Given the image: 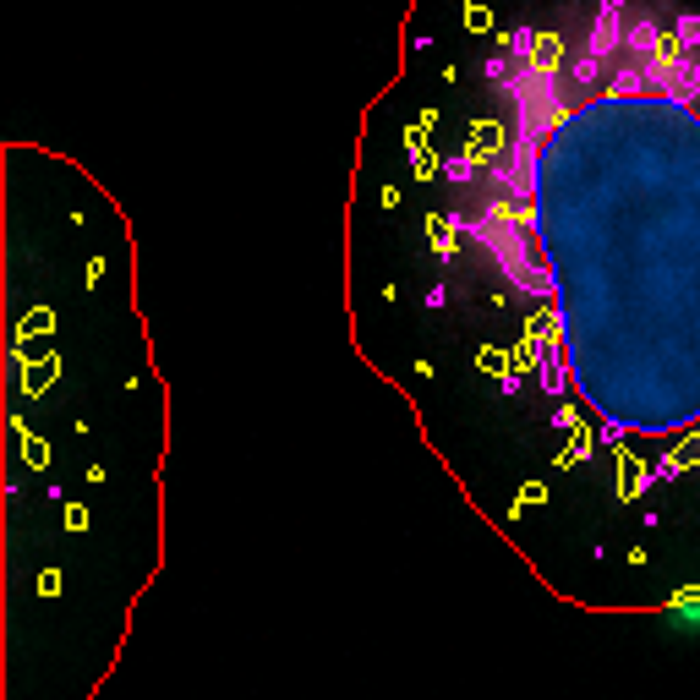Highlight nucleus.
I'll list each match as a JSON object with an SVG mask.
<instances>
[{"mask_svg":"<svg viewBox=\"0 0 700 700\" xmlns=\"http://www.w3.org/2000/svg\"><path fill=\"white\" fill-rule=\"evenodd\" d=\"M493 115L438 165L433 236L520 307L558 422L635 476L700 465V17L586 0L515 22Z\"/></svg>","mask_w":700,"mask_h":700,"instance_id":"nucleus-1","label":"nucleus"}]
</instances>
